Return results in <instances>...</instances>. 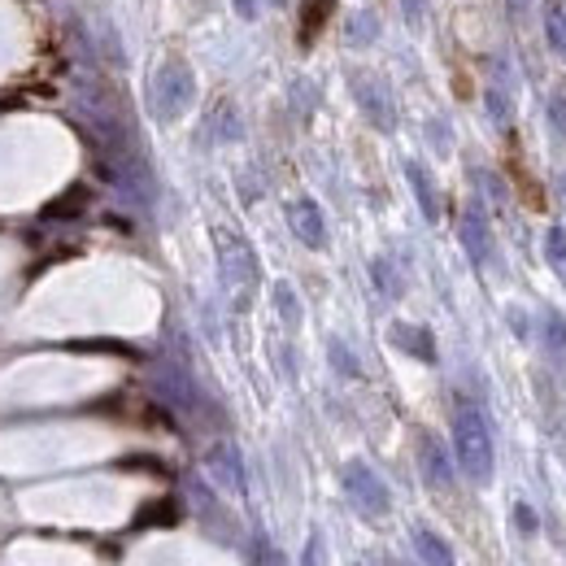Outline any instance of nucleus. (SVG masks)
<instances>
[{
    "label": "nucleus",
    "instance_id": "nucleus-20",
    "mask_svg": "<svg viewBox=\"0 0 566 566\" xmlns=\"http://www.w3.org/2000/svg\"><path fill=\"white\" fill-rule=\"evenodd\" d=\"M375 35H379L375 13H353V22H349V44H370Z\"/></svg>",
    "mask_w": 566,
    "mask_h": 566
},
{
    "label": "nucleus",
    "instance_id": "nucleus-27",
    "mask_svg": "<svg viewBox=\"0 0 566 566\" xmlns=\"http://www.w3.org/2000/svg\"><path fill=\"white\" fill-rule=\"evenodd\" d=\"M232 4H236V13H240L245 22H253V17H258V0H232Z\"/></svg>",
    "mask_w": 566,
    "mask_h": 566
},
{
    "label": "nucleus",
    "instance_id": "nucleus-18",
    "mask_svg": "<svg viewBox=\"0 0 566 566\" xmlns=\"http://www.w3.org/2000/svg\"><path fill=\"white\" fill-rule=\"evenodd\" d=\"M370 280H375V287H379L388 300H397V296H401V287H405L401 275L392 271V262H388V258H375V262H370Z\"/></svg>",
    "mask_w": 566,
    "mask_h": 566
},
{
    "label": "nucleus",
    "instance_id": "nucleus-22",
    "mask_svg": "<svg viewBox=\"0 0 566 566\" xmlns=\"http://www.w3.org/2000/svg\"><path fill=\"white\" fill-rule=\"evenodd\" d=\"M79 205H87V192L83 188H70V197H61L57 205H48V219H70V214H79Z\"/></svg>",
    "mask_w": 566,
    "mask_h": 566
},
{
    "label": "nucleus",
    "instance_id": "nucleus-2",
    "mask_svg": "<svg viewBox=\"0 0 566 566\" xmlns=\"http://www.w3.org/2000/svg\"><path fill=\"white\" fill-rule=\"evenodd\" d=\"M197 101V74L184 57H166L149 79V109L157 122H175Z\"/></svg>",
    "mask_w": 566,
    "mask_h": 566
},
{
    "label": "nucleus",
    "instance_id": "nucleus-3",
    "mask_svg": "<svg viewBox=\"0 0 566 566\" xmlns=\"http://www.w3.org/2000/svg\"><path fill=\"white\" fill-rule=\"evenodd\" d=\"M214 245H219V271H223V283H227L232 300L245 309L249 296L258 292V275H262V271H258V258H253L249 240L236 236V232H227V227L214 232Z\"/></svg>",
    "mask_w": 566,
    "mask_h": 566
},
{
    "label": "nucleus",
    "instance_id": "nucleus-4",
    "mask_svg": "<svg viewBox=\"0 0 566 566\" xmlns=\"http://www.w3.org/2000/svg\"><path fill=\"white\" fill-rule=\"evenodd\" d=\"M340 480H344V493H349V502L357 506V515H366V519H384V515L392 510V493H388V484H384L366 462H349Z\"/></svg>",
    "mask_w": 566,
    "mask_h": 566
},
{
    "label": "nucleus",
    "instance_id": "nucleus-11",
    "mask_svg": "<svg viewBox=\"0 0 566 566\" xmlns=\"http://www.w3.org/2000/svg\"><path fill=\"white\" fill-rule=\"evenodd\" d=\"M405 179H410V188H414V197H418L423 219H427V223H436V219H440V192H436L432 175H427L418 162H405Z\"/></svg>",
    "mask_w": 566,
    "mask_h": 566
},
{
    "label": "nucleus",
    "instance_id": "nucleus-13",
    "mask_svg": "<svg viewBox=\"0 0 566 566\" xmlns=\"http://www.w3.org/2000/svg\"><path fill=\"white\" fill-rule=\"evenodd\" d=\"M414 550L427 566H458L453 563V550L432 532V528H414Z\"/></svg>",
    "mask_w": 566,
    "mask_h": 566
},
{
    "label": "nucleus",
    "instance_id": "nucleus-1",
    "mask_svg": "<svg viewBox=\"0 0 566 566\" xmlns=\"http://www.w3.org/2000/svg\"><path fill=\"white\" fill-rule=\"evenodd\" d=\"M453 458H458L467 480H475V484L493 480V467H497L493 427H488L480 405H458V414H453Z\"/></svg>",
    "mask_w": 566,
    "mask_h": 566
},
{
    "label": "nucleus",
    "instance_id": "nucleus-28",
    "mask_svg": "<svg viewBox=\"0 0 566 566\" xmlns=\"http://www.w3.org/2000/svg\"><path fill=\"white\" fill-rule=\"evenodd\" d=\"M405 4V13H410V22H423V0H401Z\"/></svg>",
    "mask_w": 566,
    "mask_h": 566
},
{
    "label": "nucleus",
    "instance_id": "nucleus-26",
    "mask_svg": "<svg viewBox=\"0 0 566 566\" xmlns=\"http://www.w3.org/2000/svg\"><path fill=\"white\" fill-rule=\"evenodd\" d=\"M515 519H519V528H523V532H536V515H532V506H515Z\"/></svg>",
    "mask_w": 566,
    "mask_h": 566
},
{
    "label": "nucleus",
    "instance_id": "nucleus-9",
    "mask_svg": "<svg viewBox=\"0 0 566 566\" xmlns=\"http://www.w3.org/2000/svg\"><path fill=\"white\" fill-rule=\"evenodd\" d=\"M388 340H392L401 353L418 357V362H436V340H432V331L418 327V322H392Z\"/></svg>",
    "mask_w": 566,
    "mask_h": 566
},
{
    "label": "nucleus",
    "instance_id": "nucleus-14",
    "mask_svg": "<svg viewBox=\"0 0 566 566\" xmlns=\"http://www.w3.org/2000/svg\"><path fill=\"white\" fill-rule=\"evenodd\" d=\"M331 9H335V0H305L300 4V44H314L318 39V31L327 26V17H331Z\"/></svg>",
    "mask_w": 566,
    "mask_h": 566
},
{
    "label": "nucleus",
    "instance_id": "nucleus-25",
    "mask_svg": "<svg viewBox=\"0 0 566 566\" xmlns=\"http://www.w3.org/2000/svg\"><path fill=\"white\" fill-rule=\"evenodd\" d=\"M488 109H493V118H497V122H510V105H506V96H502L497 87L488 92Z\"/></svg>",
    "mask_w": 566,
    "mask_h": 566
},
{
    "label": "nucleus",
    "instance_id": "nucleus-19",
    "mask_svg": "<svg viewBox=\"0 0 566 566\" xmlns=\"http://www.w3.org/2000/svg\"><path fill=\"white\" fill-rule=\"evenodd\" d=\"M541 331H545V344H550L554 353H566V318L558 309H550V314L541 318Z\"/></svg>",
    "mask_w": 566,
    "mask_h": 566
},
{
    "label": "nucleus",
    "instance_id": "nucleus-15",
    "mask_svg": "<svg viewBox=\"0 0 566 566\" xmlns=\"http://www.w3.org/2000/svg\"><path fill=\"white\" fill-rule=\"evenodd\" d=\"M210 131H214V140H240V114H236V105H214V114H210Z\"/></svg>",
    "mask_w": 566,
    "mask_h": 566
},
{
    "label": "nucleus",
    "instance_id": "nucleus-12",
    "mask_svg": "<svg viewBox=\"0 0 566 566\" xmlns=\"http://www.w3.org/2000/svg\"><path fill=\"white\" fill-rule=\"evenodd\" d=\"M157 392H162L175 410H197V388H192V379H188L184 370H175V366H166V370L157 375Z\"/></svg>",
    "mask_w": 566,
    "mask_h": 566
},
{
    "label": "nucleus",
    "instance_id": "nucleus-5",
    "mask_svg": "<svg viewBox=\"0 0 566 566\" xmlns=\"http://www.w3.org/2000/svg\"><path fill=\"white\" fill-rule=\"evenodd\" d=\"M349 83H353V101L362 105V114H366L379 131H392V127H397V105H392L384 79H375V74H366V70H353Z\"/></svg>",
    "mask_w": 566,
    "mask_h": 566
},
{
    "label": "nucleus",
    "instance_id": "nucleus-24",
    "mask_svg": "<svg viewBox=\"0 0 566 566\" xmlns=\"http://www.w3.org/2000/svg\"><path fill=\"white\" fill-rule=\"evenodd\" d=\"M550 122H554V131L566 140V96H554V101H550Z\"/></svg>",
    "mask_w": 566,
    "mask_h": 566
},
{
    "label": "nucleus",
    "instance_id": "nucleus-29",
    "mask_svg": "<svg viewBox=\"0 0 566 566\" xmlns=\"http://www.w3.org/2000/svg\"><path fill=\"white\" fill-rule=\"evenodd\" d=\"M275 4H283V0H275Z\"/></svg>",
    "mask_w": 566,
    "mask_h": 566
},
{
    "label": "nucleus",
    "instance_id": "nucleus-21",
    "mask_svg": "<svg viewBox=\"0 0 566 566\" xmlns=\"http://www.w3.org/2000/svg\"><path fill=\"white\" fill-rule=\"evenodd\" d=\"M275 305H280V318L287 327L300 322V300H296V292H292L287 283H275Z\"/></svg>",
    "mask_w": 566,
    "mask_h": 566
},
{
    "label": "nucleus",
    "instance_id": "nucleus-7",
    "mask_svg": "<svg viewBox=\"0 0 566 566\" xmlns=\"http://www.w3.org/2000/svg\"><path fill=\"white\" fill-rule=\"evenodd\" d=\"M458 232H462V249H467V258L475 267L493 262V227H488V214L480 205H467L462 210V227Z\"/></svg>",
    "mask_w": 566,
    "mask_h": 566
},
{
    "label": "nucleus",
    "instance_id": "nucleus-23",
    "mask_svg": "<svg viewBox=\"0 0 566 566\" xmlns=\"http://www.w3.org/2000/svg\"><path fill=\"white\" fill-rule=\"evenodd\" d=\"M331 362H335V370H344V375H357V362H353V353H349L340 340H331Z\"/></svg>",
    "mask_w": 566,
    "mask_h": 566
},
{
    "label": "nucleus",
    "instance_id": "nucleus-8",
    "mask_svg": "<svg viewBox=\"0 0 566 566\" xmlns=\"http://www.w3.org/2000/svg\"><path fill=\"white\" fill-rule=\"evenodd\" d=\"M418 467H423V480L432 488H449L453 484V458H449V449L436 436H423L418 440Z\"/></svg>",
    "mask_w": 566,
    "mask_h": 566
},
{
    "label": "nucleus",
    "instance_id": "nucleus-17",
    "mask_svg": "<svg viewBox=\"0 0 566 566\" xmlns=\"http://www.w3.org/2000/svg\"><path fill=\"white\" fill-rule=\"evenodd\" d=\"M545 262H550L554 275L566 283V227H550V232H545Z\"/></svg>",
    "mask_w": 566,
    "mask_h": 566
},
{
    "label": "nucleus",
    "instance_id": "nucleus-6",
    "mask_svg": "<svg viewBox=\"0 0 566 566\" xmlns=\"http://www.w3.org/2000/svg\"><path fill=\"white\" fill-rule=\"evenodd\" d=\"M287 227H292V236L305 249H327V223H322V210L309 197H300V201L287 205Z\"/></svg>",
    "mask_w": 566,
    "mask_h": 566
},
{
    "label": "nucleus",
    "instance_id": "nucleus-16",
    "mask_svg": "<svg viewBox=\"0 0 566 566\" xmlns=\"http://www.w3.org/2000/svg\"><path fill=\"white\" fill-rule=\"evenodd\" d=\"M545 35H550L554 52L566 57V0H550L545 4Z\"/></svg>",
    "mask_w": 566,
    "mask_h": 566
},
{
    "label": "nucleus",
    "instance_id": "nucleus-10",
    "mask_svg": "<svg viewBox=\"0 0 566 566\" xmlns=\"http://www.w3.org/2000/svg\"><path fill=\"white\" fill-rule=\"evenodd\" d=\"M205 467H210V475H214L223 488H232V493L245 488V467H240L236 445H214V449L205 453Z\"/></svg>",
    "mask_w": 566,
    "mask_h": 566
}]
</instances>
